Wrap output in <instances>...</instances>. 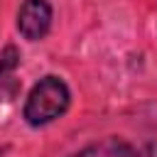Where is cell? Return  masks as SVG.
Segmentation results:
<instances>
[{
  "instance_id": "obj_1",
  "label": "cell",
  "mask_w": 157,
  "mask_h": 157,
  "mask_svg": "<svg viewBox=\"0 0 157 157\" xmlns=\"http://www.w3.org/2000/svg\"><path fill=\"white\" fill-rule=\"evenodd\" d=\"M71 108V88L69 83L56 76L47 74L32 83L22 103V120L29 128H47L61 120Z\"/></svg>"
},
{
  "instance_id": "obj_2",
  "label": "cell",
  "mask_w": 157,
  "mask_h": 157,
  "mask_svg": "<svg viewBox=\"0 0 157 157\" xmlns=\"http://www.w3.org/2000/svg\"><path fill=\"white\" fill-rule=\"evenodd\" d=\"M54 25V7L49 0H22L15 15V29L27 42H42Z\"/></svg>"
},
{
  "instance_id": "obj_3",
  "label": "cell",
  "mask_w": 157,
  "mask_h": 157,
  "mask_svg": "<svg viewBox=\"0 0 157 157\" xmlns=\"http://www.w3.org/2000/svg\"><path fill=\"white\" fill-rule=\"evenodd\" d=\"M69 157H152L147 147H137L125 137H103L98 142H91L76 152H71Z\"/></svg>"
},
{
  "instance_id": "obj_4",
  "label": "cell",
  "mask_w": 157,
  "mask_h": 157,
  "mask_svg": "<svg viewBox=\"0 0 157 157\" xmlns=\"http://www.w3.org/2000/svg\"><path fill=\"white\" fill-rule=\"evenodd\" d=\"M20 61H22L20 49H17L15 44H5L2 52H0V98H2L5 88H7V83L12 81V76H15L17 66H20Z\"/></svg>"
}]
</instances>
